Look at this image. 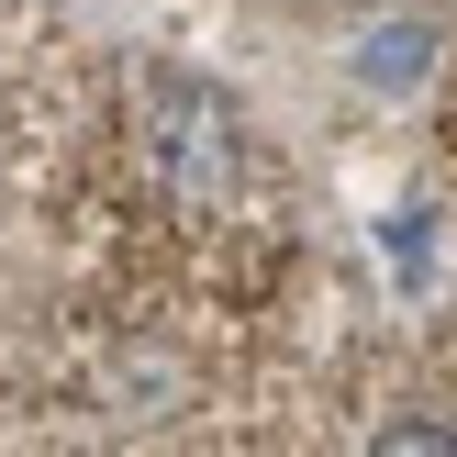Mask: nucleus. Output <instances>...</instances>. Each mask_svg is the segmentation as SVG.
I'll use <instances>...</instances> for the list:
<instances>
[{"label":"nucleus","mask_w":457,"mask_h":457,"mask_svg":"<svg viewBox=\"0 0 457 457\" xmlns=\"http://www.w3.org/2000/svg\"><path fill=\"white\" fill-rule=\"evenodd\" d=\"M156 179H168L179 212H223L245 179V134H235V101L201 79H156Z\"/></svg>","instance_id":"f257e3e1"},{"label":"nucleus","mask_w":457,"mask_h":457,"mask_svg":"<svg viewBox=\"0 0 457 457\" xmlns=\"http://www.w3.org/2000/svg\"><path fill=\"white\" fill-rule=\"evenodd\" d=\"M369 457H457V424H436V413H391L369 436Z\"/></svg>","instance_id":"f03ea898"}]
</instances>
